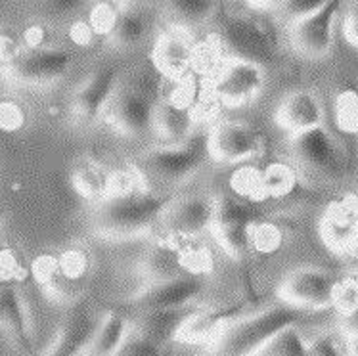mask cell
I'll return each mask as SVG.
<instances>
[{
	"mask_svg": "<svg viewBox=\"0 0 358 356\" xmlns=\"http://www.w3.org/2000/svg\"><path fill=\"white\" fill-rule=\"evenodd\" d=\"M23 43L27 46V50H44V48H50L48 43H50V33L48 29L41 25V23H35L25 29L23 33Z\"/></svg>",
	"mask_w": 358,
	"mask_h": 356,
	"instance_id": "obj_48",
	"label": "cell"
},
{
	"mask_svg": "<svg viewBox=\"0 0 358 356\" xmlns=\"http://www.w3.org/2000/svg\"><path fill=\"white\" fill-rule=\"evenodd\" d=\"M345 335H358V311L345 318Z\"/></svg>",
	"mask_w": 358,
	"mask_h": 356,
	"instance_id": "obj_52",
	"label": "cell"
},
{
	"mask_svg": "<svg viewBox=\"0 0 358 356\" xmlns=\"http://www.w3.org/2000/svg\"><path fill=\"white\" fill-rule=\"evenodd\" d=\"M117 356H175V347L173 343L161 345V343L150 341L146 337L132 332Z\"/></svg>",
	"mask_w": 358,
	"mask_h": 356,
	"instance_id": "obj_39",
	"label": "cell"
},
{
	"mask_svg": "<svg viewBox=\"0 0 358 356\" xmlns=\"http://www.w3.org/2000/svg\"><path fill=\"white\" fill-rule=\"evenodd\" d=\"M121 14H123L121 4H115V2H96L92 10H90V14H88V23L94 29L96 36H108L110 38L115 33V29H117Z\"/></svg>",
	"mask_w": 358,
	"mask_h": 356,
	"instance_id": "obj_35",
	"label": "cell"
},
{
	"mask_svg": "<svg viewBox=\"0 0 358 356\" xmlns=\"http://www.w3.org/2000/svg\"><path fill=\"white\" fill-rule=\"evenodd\" d=\"M318 230L322 241L334 253L358 257V197L343 196L329 204Z\"/></svg>",
	"mask_w": 358,
	"mask_h": 356,
	"instance_id": "obj_13",
	"label": "cell"
},
{
	"mask_svg": "<svg viewBox=\"0 0 358 356\" xmlns=\"http://www.w3.org/2000/svg\"><path fill=\"white\" fill-rule=\"evenodd\" d=\"M180 238L175 236H167L155 243L154 248L150 249V253L144 257L142 261V274L152 282V284H159L165 280H173V278L182 276L184 272L180 266Z\"/></svg>",
	"mask_w": 358,
	"mask_h": 356,
	"instance_id": "obj_22",
	"label": "cell"
},
{
	"mask_svg": "<svg viewBox=\"0 0 358 356\" xmlns=\"http://www.w3.org/2000/svg\"><path fill=\"white\" fill-rule=\"evenodd\" d=\"M227 52L217 33L194 43L192 48V73L199 79H217L227 64Z\"/></svg>",
	"mask_w": 358,
	"mask_h": 356,
	"instance_id": "obj_26",
	"label": "cell"
},
{
	"mask_svg": "<svg viewBox=\"0 0 358 356\" xmlns=\"http://www.w3.org/2000/svg\"><path fill=\"white\" fill-rule=\"evenodd\" d=\"M341 278L320 269H297L285 276L278 290L282 303L301 311H324L334 306V293Z\"/></svg>",
	"mask_w": 358,
	"mask_h": 356,
	"instance_id": "obj_7",
	"label": "cell"
},
{
	"mask_svg": "<svg viewBox=\"0 0 358 356\" xmlns=\"http://www.w3.org/2000/svg\"><path fill=\"white\" fill-rule=\"evenodd\" d=\"M73 66L71 52L64 48L23 50L14 64L4 69L6 77L27 87H48L66 77Z\"/></svg>",
	"mask_w": 358,
	"mask_h": 356,
	"instance_id": "obj_10",
	"label": "cell"
},
{
	"mask_svg": "<svg viewBox=\"0 0 358 356\" xmlns=\"http://www.w3.org/2000/svg\"><path fill=\"white\" fill-rule=\"evenodd\" d=\"M264 150L263 132L248 123L220 121L209 131V157L219 163L234 165L257 157Z\"/></svg>",
	"mask_w": 358,
	"mask_h": 356,
	"instance_id": "obj_9",
	"label": "cell"
},
{
	"mask_svg": "<svg viewBox=\"0 0 358 356\" xmlns=\"http://www.w3.org/2000/svg\"><path fill=\"white\" fill-rule=\"evenodd\" d=\"M176 199L175 194L159 196L150 192H136L132 196L103 199L96 207L92 225L94 230L110 240H127L146 234L152 226L159 225L169 205Z\"/></svg>",
	"mask_w": 358,
	"mask_h": 356,
	"instance_id": "obj_3",
	"label": "cell"
},
{
	"mask_svg": "<svg viewBox=\"0 0 358 356\" xmlns=\"http://www.w3.org/2000/svg\"><path fill=\"white\" fill-rule=\"evenodd\" d=\"M264 353L266 356H308V343L295 327H292L280 335Z\"/></svg>",
	"mask_w": 358,
	"mask_h": 356,
	"instance_id": "obj_43",
	"label": "cell"
},
{
	"mask_svg": "<svg viewBox=\"0 0 358 356\" xmlns=\"http://www.w3.org/2000/svg\"><path fill=\"white\" fill-rule=\"evenodd\" d=\"M274 121L287 134V138L318 129L324 123L320 98L308 88L293 90L278 104Z\"/></svg>",
	"mask_w": 358,
	"mask_h": 356,
	"instance_id": "obj_17",
	"label": "cell"
},
{
	"mask_svg": "<svg viewBox=\"0 0 358 356\" xmlns=\"http://www.w3.org/2000/svg\"><path fill=\"white\" fill-rule=\"evenodd\" d=\"M255 217L248 205L241 204L234 197H224L219 201L215 225H213V238L219 243L222 251L232 259H240L251 248V226Z\"/></svg>",
	"mask_w": 358,
	"mask_h": 356,
	"instance_id": "obj_11",
	"label": "cell"
},
{
	"mask_svg": "<svg viewBox=\"0 0 358 356\" xmlns=\"http://www.w3.org/2000/svg\"><path fill=\"white\" fill-rule=\"evenodd\" d=\"M217 36L224 46L228 58L243 59L259 67L272 64L276 58L274 43L271 41L268 33L249 17H241V15L227 17L220 23V31Z\"/></svg>",
	"mask_w": 358,
	"mask_h": 356,
	"instance_id": "obj_5",
	"label": "cell"
},
{
	"mask_svg": "<svg viewBox=\"0 0 358 356\" xmlns=\"http://www.w3.org/2000/svg\"><path fill=\"white\" fill-rule=\"evenodd\" d=\"M209 155V131H196L190 138L176 145L148 150L131 163L142 192L171 196L198 175Z\"/></svg>",
	"mask_w": 358,
	"mask_h": 356,
	"instance_id": "obj_1",
	"label": "cell"
},
{
	"mask_svg": "<svg viewBox=\"0 0 358 356\" xmlns=\"http://www.w3.org/2000/svg\"><path fill=\"white\" fill-rule=\"evenodd\" d=\"M103 318H98L90 311H79L59 327L50 349L44 356H85L94 339Z\"/></svg>",
	"mask_w": 358,
	"mask_h": 356,
	"instance_id": "obj_20",
	"label": "cell"
},
{
	"mask_svg": "<svg viewBox=\"0 0 358 356\" xmlns=\"http://www.w3.org/2000/svg\"><path fill=\"white\" fill-rule=\"evenodd\" d=\"M215 85L222 108H245L263 92L264 69L243 59L228 58Z\"/></svg>",
	"mask_w": 358,
	"mask_h": 356,
	"instance_id": "obj_12",
	"label": "cell"
},
{
	"mask_svg": "<svg viewBox=\"0 0 358 356\" xmlns=\"http://www.w3.org/2000/svg\"><path fill=\"white\" fill-rule=\"evenodd\" d=\"M203 287L205 282L201 276L182 274V276L146 287L134 299V305L138 306L142 313L186 308V306H194L196 299L203 293Z\"/></svg>",
	"mask_w": 358,
	"mask_h": 356,
	"instance_id": "obj_15",
	"label": "cell"
},
{
	"mask_svg": "<svg viewBox=\"0 0 358 356\" xmlns=\"http://www.w3.org/2000/svg\"><path fill=\"white\" fill-rule=\"evenodd\" d=\"M199 308L196 305L186 308H173V311H150L142 313L138 322L134 324V334L146 337L150 341L169 345L178 339L186 322L190 320Z\"/></svg>",
	"mask_w": 358,
	"mask_h": 356,
	"instance_id": "obj_21",
	"label": "cell"
},
{
	"mask_svg": "<svg viewBox=\"0 0 358 356\" xmlns=\"http://www.w3.org/2000/svg\"><path fill=\"white\" fill-rule=\"evenodd\" d=\"M94 29L90 27L88 20H77L69 25V38L71 43H75L80 48H87V46H92L94 43Z\"/></svg>",
	"mask_w": 358,
	"mask_h": 356,
	"instance_id": "obj_49",
	"label": "cell"
},
{
	"mask_svg": "<svg viewBox=\"0 0 358 356\" xmlns=\"http://www.w3.org/2000/svg\"><path fill=\"white\" fill-rule=\"evenodd\" d=\"M129 337H131L129 322L121 314L110 313L108 316H103L102 324L98 327L85 356H117Z\"/></svg>",
	"mask_w": 358,
	"mask_h": 356,
	"instance_id": "obj_25",
	"label": "cell"
},
{
	"mask_svg": "<svg viewBox=\"0 0 358 356\" xmlns=\"http://www.w3.org/2000/svg\"><path fill=\"white\" fill-rule=\"evenodd\" d=\"M196 119L188 109L175 108L167 100H161L155 111V134L167 145L182 144L196 132Z\"/></svg>",
	"mask_w": 358,
	"mask_h": 356,
	"instance_id": "obj_23",
	"label": "cell"
},
{
	"mask_svg": "<svg viewBox=\"0 0 358 356\" xmlns=\"http://www.w3.org/2000/svg\"><path fill=\"white\" fill-rule=\"evenodd\" d=\"M2 324L15 345L27 349V353H33L29 314H27L25 301L20 295V291L12 284H4V290H2Z\"/></svg>",
	"mask_w": 358,
	"mask_h": 356,
	"instance_id": "obj_24",
	"label": "cell"
},
{
	"mask_svg": "<svg viewBox=\"0 0 358 356\" xmlns=\"http://www.w3.org/2000/svg\"><path fill=\"white\" fill-rule=\"evenodd\" d=\"M31 276L41 287H50L62 276L59 270V257L52 253H41L31 261Z\"/></svg>",
	"mask_w": 358,
	"mask_h": 356,
	"instance_id": "obj_41",
	"label": "cell"
},
{
	"mask_svg": "<svg viewBox=\"0 0 358 356\" xmlns=\"http://www.w3.org/2000/svg\"><path fill=\"white\" fill-rule=\"evenodd\" d=\"M337 129L345 134H358V90L345 88L334 102Z\"/></svg>",
	"mask_w": 358,
	"mask_h": 356,
	"instance_id": "obj_33",
	"label": "cell"
},
{
	"mask_svg": "<svg viewBox=\"0 0 358 356\" xmlns=\"http://www.w3.org/2000/svg\"><path fill=\"white\" fill-rule=\"evenodd\" d=\"M243 313H245V305L243 303L217 306V308H199L198 313L184 324L182 332L178 335V341H217L220 335L224 334L234 322L243 318Z\"/></svg>",
	"mask_w": 358,
	"mask_h": 356,
	"instance_id": "obj_19",
	"label": "cell"
},
{
	"mask_svg": "<svg viewBox=\"0 0 358 356\" xmlns=\"http://www.w3.org/2000/svg\"><path fill=\"white\" fill-rule=\"evenodd\" d=\"M192 48L194 43L186 31L173 27L157 36L152 48V66L161 77L178 83L192 73Z\"/></svg>",
	"mask_w": 358,
	"mask_h": 356,
	"instance_id": "obj_18",
	"label": "cell"
},
{
	"mask_svg": "<svg viewBox=\"0 0 358 356\" xmlns=\"http://www.w3.org/2000/svg\"><path fill=\"white\" fill-rule=\"evenodd\" d=\"M222 104H220L219 92H217V85L215 79H201V92H199V100L196 108L192 109L196 124H209L219 117Z\"/></svg>",
	"mask_w": 358,
	"mask_h": 356,
	"instance_id": "obj_36",
	"label": "cell"
},
{
	"mask_svg": "<svg viewBox=\"0 0 358 356\" xmlns=\"http://www.w3.org/2000/svg\"><path fill=\"white\" fill-rule=\"evenodd\" d=\"M295 186H297V173L284 161H274L263 169L264 201L289 196Z\"/></svg>",
	"mask_w": 358,
	"mask_h": 356,
	"instance_id": "obj_28",
	"label": "cell"
},
{
	"mask_svg": "<svg viewBox=\"0 0 358 356\" xmlns=\"http://www.w3.org/2000/svg\"><path fill=\"white\" fill-rule=\"evenodd\" d=\"M121 8H123V4H121ZM146 17L138 14V12H127V10H123L121 20L117 23V29L110 36V41L117 48H132V46H138L146 38Z\"/></svg>",
	"mask_w": 358,
	"mask_h": 356,
	"instance_id": "obj_31",
	"label": "cell"
},
{
	"mask_svg": "<svg viewBox=\"0 0 358 356\" xmlns=\"http://www.w3.org/2000/svg\"><path fill=\"white\" fill-rule=\"evenodd\" d=\"M119 73L115 67H102L77 90L71 104L75 121L80 124H92L106 115L111 100L117 94Z\"/></svg>",
	"mask_w": 358,
	"mask_h": 356,
	"instance_id": "obj_16",
	"label": "cell"
},
{
	"mask_svg": "<svg viewBox=\"0 0 358 356\" xmlns=\"http://www.w3.org/2000/svg\"><path fill=\"white\" fill-rule=\"evenodd\" d=\"M142 192L140 182L132 169L124 171H113L108 173V184H106V199H117V197H127Z\"/></svg>",
	"mask_w": 358,
	"mask_h": 356,
	"instance_id": "obj_42",
	"label": "cell"
},
{
	"mask_svg": "<svg viewBox=\"0 0 358 356\" xmlns=\"http://www.w3.org/2000/svg\"><path fill=\"white\" fill-rule=\"evenodd\" d=\"M251 248L261 255L276 253L284 243V230L271 220H255L251 226Z\"/></svg>",
	"mask_w": 358,
	"mask_h": 356,
	"instance_id": "obj_34",
	"label": "cell"
},
{
	"mask_svg": "<svg viewBox=\"0 0 358 356\" xmlns=\"http://www.w3.org/2000/svg\"><path fill=\"white\" fill-rule=\"evenodd\" d=\"M228 184H230L232 194L240 199H249V201H257V204L264 201L263 169L255 167V165L238 167L230 175Z\"/></svg>",
	"mask_w": 358,
	"mask_h": 356,
	"instance_id": "obj_29",
	"label": "cell"
},
{
	"mask_svg": "<svg viewBox=\"0 0 358 356\" xmlns=\"http://www.w3.org/2000/svg\"><path fill=\"white\" fill-rule=\"evenodd\" d=\"M307 311L280 303L243 316L211 343V356H257L268 349L280 335L297 326Z\"/></svg>",
	"mask_w": 358,
	"mask_h": 356,
	"instance_id": "obj_2",
	"label": "cell"
},
{
	"mask_svg": "<svg viewBox=\"0 0 358 356\" xmlns=\"http://www.w3.org/2000/svg\"><path fill=\"white\" fill-rule=\"evenodd\" d=\"M219 201L207 194L176 197L161 217L159 226L167 236L180 240H196L201 234L213 230Z\"/></svg>",
	"mask_w": 358,
	"mask_h": 356,
	"instance_id": "obj_8",
	"label": "cell"
},
{
	"mask_svg": "<svg viewBox=\"0 0 358 356\" xmlns=\"http://www.w3.org/2000/svg\"><path fill=\"white\" fill-rule=\"evenodd\" d=\"M178 255H180V266L190 276H205V274H211L215 269L213 251L196 240L180 241Z\"/></svg>",
	"mask_w": 358,
	"mask_h": 356,
	"instance_id": "obj_30",
	"label": "cell"
},
{
	"mask_svg": "<svg viewBox=\"0 0 358 356\" xmlns=\"http://www.w3.org/2000/svg\"><path fill=\"white\" fill-rule=\"evenodd\" d=\"M171 17L175 20L176 29L184 27H198L205 23L215 12L217 4L215 2H199V0H182V2H173L169 4Z\"/></svg>",
	"mask_w": 358,
	"mask_h": 356,
	"instance_id": "obj_32",
	"label": "cell"
},
{
	"mask_svg": "<svg viewBox=\"0 0 358 356\" xmlns=\"http://www.w3.org/2000/svg\"><path fill=\"white\" fill-rule=\"evenodd\" d=\"M27 119L25 109L22 104L14 102V100H4L0 104V127L4 132H15L22 129Z\"/></svg>",
	"mask_w": 358,
	"mask_h": 356,
	"instance_id": "obj_46",
	"label": "cell"
},
{
	"mask_svg": "<svg viewBox=\"0 0 358 356\" xmlns=\"http://www.w3.org/2000/svg\"><path fill=\"white\" fill-rule=\"evenodd\" d=\"M58 257L62 278H66L69 282H77L80 278L87 276L88 266H90V257H88L87 251L79 248H69L62 251Z\"/></svg>",
	"mask_w": 358,
	"mask_h": 356,
	"instance_id": "obj_40",
	"label": "cell"
},
{
	"mask_svg": "<svg viewBox=\"0 0 358 356\" xmlns=\"http://www.w3.org/2000/svg\"><path fill=\"white\" fill-rule=\"evenodd\" d=\"M308 356H347V350L334 335H320L308 345Z\"/></svg>",
	"mask_w": 358,
	"mask_h": 356,
	"instance_id": "obj_47",
	"label": "cell"
},
{
	"mask_svg": "<svg viewBox=\"0 0 358 356\" xmlns=\"http://www.w3.org/2000/svg\"><path fill=\"white\" fill-rule=\"evenodd\" d=\"M71 180H73L75 190L80 196L92 199V201H100L102 204L106 199V184H108V173L100 169L92 161H83L71 173Z\"/></svg>",
	"mask_w": 358,
	"mask_h": 356,
	"instance_id": "obj_27",
	"label": "cell"
},
{
	"mask_svg": "<svg viewBox=\"0 0 358 356\" xmlns=\"http://www.w3.org/2000/svg\"><path fill=\"white\" fill-rule=\"evenodd\" d=\"M293 159L315 176L336 178L343 171V150L324 127L287 138Z\"/></svg>",
	"mask_w": 358,
	"mask_h": 356,
	"instance_id": "obj_6",
	"label": "cell"
},
{
	"mask_svg": "<svg viewBox=\"0 0 358 356\" xmlns=\"http://www.w3.org/2000/svg\"><path fill=\"white\" fill-rule=\"evenodd\" d=\"M334 308L345 318L358 311V280L341 278L334 293Z\"/></svg>",
	"mask_w": 358,
	"mask_h": 356,
	"instance_id": "obj_44",
	"label": "cell"
},
{
	"mask_svg": "<svg viewBox=\"0 0 358 356\" xmlns=\"http://www.w3.org/2000/svg\"><path fill=\"white\" fill-rule=\"evenodd\" d=\"M0 274L4 284H14V282H23L31 274V270L23 266L14 249L4 248L0 253Z\"/></svg>",
	"mask_w": 358,
	"mask_h": 356,
	"instance_id": "obj_45",
	"label": "cell"
},
{
	"mask_svg": "<svg viewBox=\"0 0 358 356\" xmlns=\"http://www.w3.org/2000/svg\"><path fill=\"white\" fill-rule=\"evenodd\" d=\"M199 92H201V79H199L198 75L190 73L188 77H184L182 80H178V83L173 85L165 100L169 104H173L175 108L192 111V109L196 108V104H198Z\"/></svg>",
	"mask_w": 358,
	"mask_h": 356,
	"instance_id": "obj_37",
	"label": "cell"
},
{
	"mask_svg": "<svg viewBox=\"0 0 358 356\" xmlns=\"http://www.w3.org/2000/svg\"><path fill=\"white\" fill-rule=\"evenodd\" d=\"M23 50L20 48V44L15 43V38L4 35L2 36V46H0V58H2V69H6L14 64L15 59L20 58Z\"/></svg>",
	"mask_w": 358,
	"mask_h": 356,
	"instance_id": "obj_51",
	"label": "cell"
},
{
	"mask_svg": "<svg viewBox=\"0 0 358 356\" xmlns=\"http://www.w3.org/2000/svg\"><path fill=\"white\" fill-rule=\"evenodd\" d=\"M157 83L148 71L134 75L124 87L117 88L106 117L117 132L129 138H142L155 131V111L159 106Z\"/></svg>",
	"mask_w": 358,
	"mask_h": 356,
	"instance_id": "obj_4",
	"label": "cell"
},
{
	"mask_svg": "<svg viewBox=\"0 0 358 356\" xmlns=\"http://www.w3.org/2000/svg\"><path fill=\"white\" fill-rule=\"evenodd\" d=\"M345 350H347V356H358V335H347Z\"/></svg>",
	"mask_w": 358,
	"mask_h": 356,
	"instance_id": "obj_53",
	"label": "cell"
},
{
	"mask_svg": "<svg viewBox=\"0 0 358 356\" xmlns=\"http://www.w3.org/2000/svg\"><path fill=\"white\" fill-rule=\"evenodd\" d=\"M343 35L347 43L358 48V2L352 4L343 17Z\"/></svg>",
	"mask_w": 358,
	"mask_h": 356,
	"instance_id": "obj_50",
	"label": "cell"
},
{
	"mask_svg": "<svg viewBox=\"0 0 358 356\" xmlns=\"http://www.w3.org/2000/svg\"><path fill=\"white\" fill-rule=\"evenodd\" d=\"M324 2H303V0H287V2H274V14L285 23V27L292 29L293 25L301 23L305 17L318 12Z\"/></svg>",
	"mask_w": 358,
	"mask_h": 356,
	"instance_id": "obj_38",
	"label": "cell"
},
{
	"mask_svg": "<svg viewBox=\"0 0 358 356\" xmlns=\"http://www.w3.org/2000/svg\"><path fill=\"white\" fill-rule=\"evenodd\" d=\"M339 8V2H324L318 12L310 14L289 29V43L301 56L310 59L328 56L334 46V27Z\"/></svg>",
	"mask_w": 358,
	"mask_h": 356,
	"instance_id": "obj_14",
	"label": "cell"
}]
</instances>
